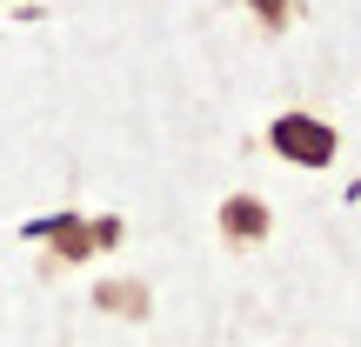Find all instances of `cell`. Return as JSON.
Returning a JSON list of instances; mask_svg holds the SVG:
<instances>
[{
    "label": "cell",
    "instance_id": "5",
    "mask_svg": "<svg viewBox=\"0 0 361 347\" xmlns=\"http://www.w3.org/2000/svg\"><path fill=\"white\" fill-rule=\"evenodd\" d=\"M247 7H255V20L268 27V34H281V27L295 20V0H247Z\"/></svg>",
    "mask_w": 361,
    "mask_h": 347
},
{
    "label": "cell",
    "instance_id": "1",
    "mask_svg": "<svg viewBox=\"0 0 361 347\" xmlns=\"http://www.w3.org/2000/svg\"><path fill=\"white\" fill-rule=\"evenodd\" d=\"M268 147H274L281 160H295V168H335L341 134L328 127L322 114H274V120H268Z\"/></svg>",
    "mask_w": 361,
    "mask_h": 347
},
{
    "label": "cell",
    "instance_id": "3",
    "mask_svg": "<svg viewBox=\"0 0 361 347\" xmlns=\"http://www.w3.org/2000/svg\"><path fill=\"white\" fill-rule=\"evenodd\" d=\"M27 241H47V247H54V260H67V267L94 254V234H87V220H80V214H54V220H34V227H27Z\"/></svg>",
    "mask_w": 361,
    "mask_h": 347
},
{
    "label": "cell",
    "instance_id": "2",
    "mask_svg": "<svg viewBox=\"0 0 361 347\" xmlns=\"http://www.w3.org/2000/svg\"><path fill=\"white\" fill-rule=\"evenodd\" d=\"M268 234H274V214L261 194H228L221 201V241L228 247H261Z\"/></svg>",
    "mask_w": 361,
    "mask_h": 347
},
{
    "label": "cell",
    "instance_id": "6",
    "mask_svg": "<svg viewBox=\"0 0 361 347\" xmlns=\"http://www.w3.org/2000/svg\"><path fill=\"white\" fill-rule=\"evenodd\" d=\"M87 234H94V247H121V220H114V214L87 220Z\"/></svg>",
    "mask_w": 361,
    "mask_h": 347
},
{
    "label": "cell",
    "instance_id": "4",
    "mask_svg": "<svg viewBox=\"0 0 361 347\" xmlns=\"http://www.w3.org/2000/svg\"><path fill=\"white\" fill-rule=\"evenodd\" d=\"M94 308H101V314H128V321H147L154 301H147L141 281H101V287H94Z\"/></svg>",
    "mask_w": 361,
    "mask_h": 347
}]
</instances>
